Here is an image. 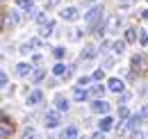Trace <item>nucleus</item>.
I'll use <instances>...</instances> for the list:
<instances>
[{
	"label": "nucleus",
	"mask_w": 148,
	"mask_h": 139,
	"mask_svg": "<svg viewBox=\"0 0 148 139\" xmlns=\"http://www.w3.org/2000/svg\"><path fill=\"white\" fill-rule=\"evenodd\" d=\"M103 7H93L91 12H87V16H84V23H87V28H89V32H91V28L98 23V21H103Z\"/></svg>",
	"instance_id": "1"
},
{
	"label": "nucleus",
	"mask_w": 148,
	"mask_h": 139,
	"mask_svg": "<svg viewBox=\"0 0 148 139\" xmlns=\"http://www.w3.org/2000/svg\"><path fill=\"white\" fill-rule=\"evenodd\" d=\"M130 66H132V71H139V73H144V71L148 69V57H146V55H141V52L132 55V59H130Z\"/></svg>",
	"instance_id": "2"
},
{
	"label": "nucleus",
	"mask_w": 148,
	"mask_h": 139,
	"mask_svg": "<svg viewBox=\"0 0 148 139\" xmlns=\"http://www.w3.org/2000/svg\"><path fill=\"white\" fill-rule=\"evenodd\" d=\"M18 12H5V18H2V28H14V25H18Z\"/></svg>",
	"instance_id": "3"
},
{
	"label": "nucleus",
	"mask_w": 148,
	"mask_h": 139,
	"mask_svg": "<svg viewBox=\"0 0 148 139\" xmlns=\"http://www.w3.org/2000/svg\"><path fill=\"white\" fill-rule=\"evenodd\" d=\"M91 112H96V114H107L110 112V103H105L103 98H96L91 103Z\"/></svg>",
	"instance_id": "4"
},
{
	"label": "nucleus",
	"mask_w": 148,
	"mask_h": 139,
	"mask_svg": "<svg viewBox=\"0 0 148 139\" xmlns=\"http://www.w3.org/2000/svg\"><path fill=\"white\" fill-rule=\"evenodd\" d=\"M14 135V123L9 119H0V137H12Z\"/></svg>",
	"instance_id": "5"
},
{
	"label": "nucleus",
	"mask_w": 148,
	"mask_h": 139,
	"mask_svg": "<svg viewBox=\"0 0 148 139\" xmlns=\"http://www.w3.org/2000/svg\"><path fill=\"white\" fill-rule=\"evenodd\" d=\"M59 16L64 18V21H77V18H80V12H77V7H64V9L59 12Z\"/></svg>",
	"instance_id": "6"
},
{
	"label": "nucleus",
	"mask_w": 148,
	"mask_h": 139,
	"mask_svg": "<svg viewBox=\"0 0 148 139\" xmlns=\"http://www.w3.org/2000/svg\"><path fill=\"white\" fill-rule=\"evenodd\" d=\"M107 89L114 91V94H121V91L125 89V82H123L121 78H110V80H107Z\"/></svg>",
	"instance_id": "7"
},
{
	"label": "nucleus",
	"mask_w": 148,
	"mask_h": 139,
	"mask_svg": "<svg viewBox=\"0 0 148 139\" xmlns=\"http://www.w3.org/2000/svg\"><path fill=\"white\" fill-rule=\"evenodd\" d=\"M25 100H27V105H39L41 100H43V91H41V89H32V91L27 94Z\"/></svg>",
	"instance_id": "8"
},
{
	"label": "nucleus",
	"mask_w": 148,
	"mask_h": 139,
	"mask_svg": "<svg viewBox=\"0 0 148 139\" xmlns=\"http://www.w3.org/2000/svg\"><path fill=\"white\" fill-rule=\"evenodd\" d=\"M57 125H59V112L55 109L46 112V128H57Z\"/></svg>",
	"instance_id": "9"
},
{
	"label": "nucleus",
	"mask_w": 148,
	"mask_h": 139,
	"mask_svg": "<svg viewBox=\"0 0 148 139\" xmlns=\"http://www.w3.org/2000/svg\"><path fill=\"white\" fill-rule=\"evenodd\" d=\"M89 98V91H87V87H77L75 85V89H73V100H77V103H84Z\"/></svg>",
	"instance_id": "10"
},
{
	"label": "nucleus",
	"mask_w": 148,
	"mask_h": 139,
	"mask_svg": "<svg viewBox=\"0 0 148 139\" xmlns=\"http://www.w3.org/2000/svg\"><path fill=\"white\" fill-rule=\"evenodd\" d=\"M55 32V21L53 18H46L43 23H41V36H48Z\"/></svg>",
	"instance_id": "11"
},
{
	"label": "nucleus",
	"mask_w": 148,
	"mask_h": 139,
	"mask_svg": "<svg viewBox=\"0 0 148 139\" xmlns=\"http://www.w3.org/2000/svg\"><path fill=\"white\" fill-rule=\"evenodd\" d=\"M112 128H114V119L105 114V116H103V119L98 121V130H103V132H110Z\"/></svg>",
	"instance_id": "12"
},
{
	"label": "nucleus",
	"mask_w": 148,
	"mask_h": 139,
	"mask_svg": "<svg viewBox=\"0 0 148 139\" xmlns=\"http://www.w3.org/2000/svg\"><path fill=\"white\" fill-rule=\"evenodd\" d=\"M121 28V16L116 14V16H110V21H107V28L105 30H110V32H116Z\"/></svg>",
	"instance_id": "13"
},
{
	"label": "nucleus",
	"mask_w": 148,
	"mask_h": 139,
	"mask_svg": "<svg viewBox=\"0 0 148 139\" xmlns=\"http://www.w3.org/2000/svg\"><path fill=\"white\" fill-rule=\"evenodd\" d=\"M80 57H82V59H93V57H96V46L87 43V46L82 48V52H80Z\"/></svg>",
	"instance_id": "14"
},
{
	"label": "nucleus",
	"mask_w": 148,
	"mask_h": 139,
	"mask_svg": "<svg viewBox=\"0 0 148 139\" xmlns=\"http://www.w3.org/2000/svg\"><path fill=\"white\" fill-rule=\"evenodd\" d=\"M112 50H114V55H123L125 52V48H128V43H125V39L123 41H114V43H110Z\"/></svg>",
	"instance_id": "15"
},
{
	"label": "nucleus",
	"mask_w": 148,
	"mask_h": 139,
	"mask_svg": "<svg viewBox=\"0 0 148 139\" xmlns=\"http://www.w3.org/2000/svg\"><path fill=\"white\" fill-rule=\"evenodd\" d=\"M75 137H77V128L75 125H69V128L62 130V139H75Z\"/></svg>",
	"instance_id": "16"
},
{
	"label": "nucleus",
	"mask_w": 148,
	"mask_h": 139,
	"mask_svg": "<svg viewBox=\"0 0 148 139\" xmlns=\"http://www.w3.org/2000/svg\"><path fill=\"white\" fill-rule=\"evenodd\" d=\"M30 71H32V66L30 64H25V62H21V64H16V75H30Z\"/></svg>",
	"instance_id": "17"
},
{
	"label": "nucleus",
	"mask_w": 148,
	"mask_h": 139,
	"mask_svg": "<svg viewBox=\"0 0 148 139\" xmlns=\"http://www.w3.org/2000/svg\"><path fill=\"white\" fill-rule=\"evenodd\" d=\"M55 105H57V112H66V109H69V100H66L64 96H57Z\"/></svg>",
	"instance_id": "18"
},
{
	"label": "nucleus",
	"mask_w": 148,
	"mask_h": 139,
	"mask_svg": "<svg viewBox=\"0 0 148 139\" xmlns=\"http://www.w3.org/2000/svg\"><path fill=\"white\" fill-rule=\"evenodd\" d=\"M137 41V30L134 28H128L125 30V43H134Z\"/></svg>",
	"instance_id": "19"
},
{
	"label": "nucleus",
	"mask_w": 148,
	"mask_h": 139,
	"mask_svg": "<svg viewBox=\"0 0 148 139\" xmlns=\"http://www.w3.org/2000/svg\"><path fill=\"white\" fill-rule=\"evenodd\" d=\"M87 91H89V96H103V94H105V87H103V85H93V87L87 89Z\"/></svg>",
	"instance_id": "20"
},
{
	"label": "nucleus",
	"mask_w": 148,
	"mask_h": 139,
	"mask_svg": "<svg viewBox=\"0 0 148 139\" xmlns=\"http://www.w3.org/2000/svg\"><path fill=\"white\" fill-rule=\"evenodd\" d=\"M43 75H46V73H43V69H37L34 73H32V78H30V80H32L34 85H39V82L43 80Z\"/></svg>",
	"instance_id": "21"
},
{
	"label": "nucleus",
	"mask_w": 148,
	"mask_h": 139,
	"mask_svg": "<svg viewBox=\"0 0 148 139\" xmlns=\"http://www.w3.org/2000/svg\"><path fill=\"white\" fill-rule=\"evenodd\" d=\"M137 41H139L141 46H148V32H146V30H141V32H137Z\"/></svg>",
	"instance_id": "22"
},
{
	"label": "nucleus",
	"mask_w": 148,
	"mask_h": 139,
	"mask_svg": "<svg viewBox=\"0 0 148 139\" xmlns=\"http://www.w3.org/2000/svg\"><path fill=\"white\" fill-rule=\"evenodd\" d=\"M16 5H18L21 9H25V12H27L30 7H34V0H16Z\"/></svg>",
	"instance_id": "23"
},
{
	"label": "nucleus",
	"mask_w": 148,
	"mask_h": 139,
	"mask_svg": "<svg viewBox=\"0 0 148 139\" xmlns=\"http://www.w3.org/2000/svg\"><path fill=\"white\" fill-rule=\"evenodd\" d=\"M21 137H23V139L37 137V130H34V128H25V130H23V132H21Z\"/></svg>",
	"instance_id": "24"
},
{
	"label": "nucleus",
	"mask_w": 148,
	"mask_h": 139,
	"mask_svg": "<svg viewBox=\"0 0 148 139\" xmlns=\"http://www.w3.org/2000/svg\"><path fill=\"white\" fill-rule=\"evenodd\" d=\"M128 116H130L128 107H119V119H121V121H128Z\"/></svg>",
	"instance_id": "25"
},
{
	"label": "nucleus",
	"mask_w": 148,
	"mask_h": 139,
	"mask_svg": "<svg viewBox=\"0 0 148 139\" xmlns=\"http://www.w3.org/2000/svg\"><path fill=\"white\" fill-rule=\"evenodd\" d=\"M103 78H105V69H96V71H93L91 80H103Z\"/></svg>",
	"instance_id": "26"
},
{
	"label": "nucleus",
	"mask_w": 148,
	"mask_h": 139,
	"mask_svg": "<svg viewBox=\"0 0 148 139\" xmlns=\"http://www.w3.org/2000/svg\"><path fill=\"white\" fill-rule=\"evenodd\" d=\"M89 82H91V78H87V75H84V78H80V80H77V87H89Z\"/></svg>",
	"instance_id": "27"
},
{
	"label": "nucleus",
	"mask_w": 148,
	"mask_h": 139,
	"mask_svg": "<svg viewBox=\"0 0 148 139\" xmlns=\"http://www.w3.org/2000/svg\"><path fill=\"white\" fill-rule=\"evenodd\" d=\"M139 116H141V119H148V103H146V105H141V109H139Z\"/></svg>",
	"instance_id": "28"
},
{
	"label": "nucleus",
	"mask_w": 148,
	"mask_h": 139,
	"mask_svg": "<svg viewBox=\"0 0 148 139\" xmlns=\"http://www.w3.org/2000/svg\"><path fill=\"white\" fill-rule=\"evenodd\" d=\"M53 55H55L57 59H62V57H64V48H62V46H57L55 50H53Z\"/></svg>",
	"instance_id": "29"
},
{
	"label": "nucleus",
	"mask_w": 148,
	"mask_h": 139,
	"mask_svg": "<svg viewBox=\"0 0 148 139\" xmlns=\"http://www.w3.org/2000/svg\"><path fill=\"white\" fill-rule=\"evenodd\" d=\"M39 43H41V41H39V39H30V41H27V43H25V46H27V48H30V50H32V48H37Z\"/></svg>",
	"instance_id": "30"
},
{
	"label": "nucleus",
	"mask_w": 148,
	"mask_h": 139,
	"mask_svg": "<svg viewBox=\"0 0 148 139\" xmlns=\"http://www.w3.org/2000/svg\"><path fill=\"white\" fill-rule=\"evenodd\" d=\"M62 0H46V9H53V7H57Z\"/></svg>",
	"instance_id": "31"
},
{
	"label": "nucleus",
	"mask_w": 148,
	"mask_h": 139,
	"mask_svg": "<svg viewBox=\"0 0 148 139\" xmlns=\"http://www.w3.org/2000/svg\"><path fill=\"white\" fill-rule=\"evenodd\" d=\"M5 85H7V73H5V71H0V89L5 87Z\"/></svg>",
	"instance_id": "32"
},
{
	"label": "nucleus",
	"mask_w": 148,
	"mask_h": 139,
	"mask_svg": "<svg viewBox=\"0 0 148 139\" xmlns=\"http://www.w3.org/2000/svg\"><path fill=\"white\" fill-rule=\"evenodd\" d=\"M103 64H105L103 69H110L112 64H114V57H105V59H103Z\"/></svg>",
	"instance_id": "33"
},
{
	"label": "nucleus",
	"mask_w": 148,
	"mask_h": 139,
	"mask_svg": "<svg viewBox=\"0 0 148 139\" xmlns=\"http://www.w3.org/2000/svg\"><path fill=\"white\" fill-rule=\"evenodd\" d=\"M34 18H37V23H39V25H41V23H43V21H46V18H48V16H46V14H37V16H34Z\"/></svg>",
	"instance_id": "34"
},
{
	"label": "nucleus",
	"mask_w": 148,
	"mask_h": 139,
	"mask_svg": "<svg viewBox=\"0 0 148 139\" xmlns=\"http://www.w3.org/2000/svg\"><path fill=\"white\" fill-rule=\"evenodd\" d=\"M139 16L144 18V21H148V9H141V12H139Z\"/></svg>",
	"instance_id": "35"
},
{
	"label": "nucleus",
	"mask_w": 148,
	"mask_h": 139,
	"mask_svg": "<svg viewBox=\"0 0 148 139\" xmlns=\"http://www.w3.org/2000/svg\"><path fill=\"white\" fill-rule=\"evenodd\" d=\"M119 2H121V5H123V7H130V5H132V2H134V0H119Z\"/></svg>",
	"instance_id": "36"
},
{
	"label": "nucleus",
	"mask_w": 148,
	"mask_h": 139,
	"mask_svg": "<svg viewBox=\"0 0 148 139\" xmlns=\"http://www.w3.org/2000/svg\"><path fill=\"white\" fill-rule=\"evenodd\" d=\"M32 64H41V55H34V57H32Z\"/></svg>",
	"instance_id": "37"
},
{
	"label": "nucleus",
	"mask_w": 148,
	"mask_h": 139,
	"mask_svg": "<svg viewBox=\"0 0 148 139\" xmlns=\"http://www.w3.org/2000/svg\"><path fill=\"white\" fill-rule=\"evenodd\" d=\"M91 2H93V0H91Z\"/></svg>",
	"instance_id": "38"
}]
</instances>
